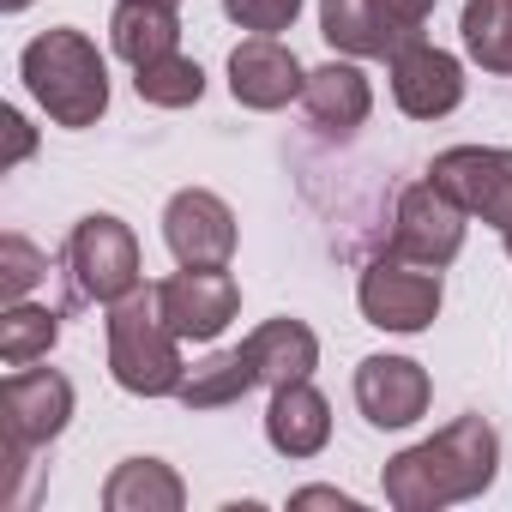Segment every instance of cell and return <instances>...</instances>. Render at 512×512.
I'll use <instances>...</instances> for the list:
<instances>
[{"label":"cell","mask_w":512,"mask_h":512,"mask_svg":"<svg viewBox=\"0 0 512 512\" xmlns=\"http://www.w3.org/2000/svg\"><path fill=\"white\" fill-rule=\"evenodd\" d=\"M464 223H470V211H464L434 175H422V181H410V187L398 193L392 253H398V260H416V266L446 272L458 253H464Z\"/></svg>","instance_id":"7"},{"label":"cell","mask_w":512,"mask_h":512,"mask_svg":"<svg viewBox=\"0 0 512 512\" xmlns=\"http://www.w3.org/2000/svg\"><path fill=\"white\" fill-rule=\"evenodd\" d=\"M506 253H512V229H506Z\"/></svg>","instance_id":"30"},{"label":"cell","mask_w":512,"mask_h":512,"mask_svg":"<svg viewBox=\"0 0 512 512\" xmlns=\"http://www.w3.org/2000/svg\"><path fill=\"white\" fill-rule=\"evenodd\" d=\"M109 374L133 398H175L187 380L181 338L157 308V290H133L109 308Z\"/></svg>","instance_id":"3"},{"label":"cell","mask_w":512,"mask_h":512,"mask_svg":"<svg viewBox=\"0 0 512 512\" xmlns=\"http://www.w3.org/2000/svg\"><path fill=\"white\" fill-rule=\"evenodd\" d=\"M356 302H362V320L368 326L398 332V338H416L440 314V272L434 266H416V260H398V253H380V260H368V272L356 284Z\"/></svg>","instance_id":"6"},{"label":"cell","mask_w":512,"mask_h":512,"mask_svg":"<svg viewBox=\"0 0 512 512\" xmlns=\"http://www.w3.org/2000/svg\"><path fill=\"white\" fill-rule=\"evenodd\" d=\"M223 13H229L241 31H253V37H278V31L296 25L302 0H223Z\"/></svg>","instance_id":"25"},{"label":"cell","mask_w":512,"mask_h":512,"mask_svg":"<svg viewBox=\"0 0 512 512\" xmlns=\"http://www.w3.org/2000/svg\"><path fill=\"white\" fill-rule=\"evenodd\" d=\"M133 91H139V103H151V109H193V103L205 97V73H199V61H187V55L175 49V55H163V61L133 67Z\"/></svg>","instance_id":"23"},{"label":"cell","mask_w":512,"mask_h":512,"mask_svg":"<svg viewBox=\"0 0 512 512\" xmlns=\"http://www.w3.org/2000/svg\"><path fill=\"white\" fill-rule=\"evenodd\" d=\"M157 308L181 344H211L241 314V284L223 266H181L175 278L157 284Z\"/></svg>","instance_id":"8"},{"label":"cell","mask_w":512,"mask_h":512,"mask_svg":"<svg viewBox=\"0 0 512 512\" xmlns=\"http://www.w3.org/2000/svg\"><path fill=\"white\" fill-rule=\"evenodd\" d=\"M241 356L253 368V380L260 386H296V380H314L320 368V338L302 326V320H266V326H253L241 338Z\"/></svg>","instance_id":"15"},{"label":"cell","mask_w":512,"mask_h":512,"mask_svg":"<svg viewBox=\"0 0 512 512\" xmlns=\"http://www.w3.org/2000/svg\"><path fill=\"white\" fill-rule=\"evenodd\" d=\"M67 278H73V296H79V302L115 308V302L133 296L139 278H145L139 235H133L121 217H109V211L79 217L73 235H67Z\"/></svg>","instance_id":"5"},{"label":"cell","mask_w":512,"mask_h":512,"mask_svg":"<svg viewBox=\"0 0 512 512\" xmlns=\"http://www.w3.org/2000/svg\"><path fill=\"white\" fill-rule=\"evenodd\" d=\"M19 73H25V91L37 97V109L55 127H97L103 109H109V67H103L97 43L73 25H55V31L31 37L25 55H19Z\"/></svg>","instance_id":"2"},{"label":"cell","mask_w":512,"mask_h":512,"mask_svg":"<svg viewBox=\"0 0 512 512\" xmlns=\"http://www.w3.org/2000/svg\"><path fill=\"white\" fill-rule=\"evenodd\" d=\"M386 7L398 13V25H404V31H416V37H422V25H428V13H434V0H386Z\"/></svg>","instance_id":"28"},{"label":"cell","mask_w":512,"mask_h":512,"mask_svg":"<svg viewBox=\"0 0 512 512\" xmlns=\"http://www.w3.org/2000/svg\"><path fill=\"white\" fill-rule=\"evenodd\" d=\"M253 386V368H247V356L241 350H217V356H205L199 368H187V380H181V404L187 410H223V404H241Z\"/></svg>","instance_id":"21"},{"label":"cell","mask_w":512,"mask_h":512,"mask_svg":"<svg viewBox=\"0 0 512 512\" xmlns=\"http://www.w3.org/2000/svg\"><path fill=\"white\" fill-rule=\"evenodd\" d=\"M109 43L127 67L163 61L181 49V19H175V0H121L115 19H109Z\"/></svg>","instance_id":"18"},{"label":"cell","mask_w":512,"mask_h":512,"mask_svg":"<svg viewBox=\"0 0 512 512\" xmlns=\"http://www.w3.org/2000/svg\"><path fill=\"white\" fill-rule=\"evenodd\" d=\"M290 506L302 512V506H338V512H356V500L350 494H338V488H296L290 494Z\"/></svg>","instance_id":"27"},{"label":"cell","mask_w":512,"mask_h":512,"mask_svg":"<svg viewBox=\"0 0 512 512\" xmlns=\"http://www.w3.org/2000/svg\"><path fill=\"white\" fill-rule=\"evenodd\" d=\"M500 476V434L488 416H458L446 422L434 440L422 446H404L380 488L398 512H440V506H458V500H476L488 494Z\"/></svg>","instance_id":"1"},{"label":"cell","mask_w":512,"mask_h":512,"mask_svg":"<svg viewBox=\"0 0 512 512\" xmlns=\"http://www.w3.org/2000/svg\"><path fill=\"white\" fill-rule=\"evenodd\" d=\"M43 278H49V253L31 247L25 235H0V296H7V302H25Z\"/></svg>","instance_id":"24"},{"label":"cell","mask_w":512,"mask_h":512,"mask_svg":"<svg viewBox=\"0 0 512 512\" xmlns=\"http://www.w3.org/2000/svg\"><path fill=\"white\" fill-rule=\"evenodd\" d=\"M266 440L284 458H320L326 452V440H332V404L314 392V380H296V386L272 392V404H266Z\"/></svg>","instance_id":"16"},{"label":"cell","mask_w":512,"mask_h":512,"mask_svg":"<svg viewBox=\"0 0 512 512\" xmlns=\"http://www.w3.org/2000/svg\"><path fill=\"white\" fill-rule=\"evenodd\" d=\"M73 422V380L55 368H13L0 386V500H19V470H31V452L61 440V428Z\"/></svg>","instance_id":"4"},{"label":"cell","mask_w":512,"mask_h":512,"mask_svg":"<svg viewBox=\"0 0 512 512\" xmlns=\"http://www.w3.org/2000/svg\"><path fill=\"white\" fill-rule=\"evenodd\" d=\"M61 338V314L43 308V302H7V314H0V362L7 368H31L37 356H49Z\"/></svg>","instance_id":"22"},{"label":"cell","mask_w":512,"mask_h":512,"mask_svg":"<svg viewBox=\"0 0 512 512\" xmlns=\"http://www.w3.org/2000/svg\"><path fill=\"white\" fill-rule=\"evenodd\" d=\"M320 37L350 61H392L404 43H416L386 0H320Z\"/></svg>","instance_id":"14"},{"label":"cell","mask_w":512,"mask_h":512,"mask_svg":"<svg viewBox=\"0 0 512 512\" xmlns=\"http://www.w3.org/2000/svg\"><path fill=\"white\" fill-rule=\"evenodd\" d=\"M386 73H392V103L410 121H440V115H452L464 103V67H458V55H446V49H434L422 37L404 43L386 61Z\"/></svg>","instance_id":"10"},{"label":"cell","mask_w":512,"mask_h":512,"mask_svg":"<svg viewBox=\"0 0 512 512\" xmlns=\"http://www.w3.org/2000/svg\"><path fill=\"white\" fill-rule=\"evenodd\" d=\"M428 175L482 223H494L500 235L512 229V151L500 145H452L428 163Z\"/></svg>","instance_id":"9"},{"label":"cell","mask_w":512,"mask_h":512,"mask_svg":"<svg viewBox=\"0 0 512 512\" xmlns=\"http://www.w3.org/2000/svg\"><path fill=\"white\" fill-rule=\"evenodd\" d=\"M163 241L181 266H229L235 253V211L211 187H181L163 205Z\"/></svg>","instance_id":"11"},{"label":"cell","mask_w":512,"mask_h":512,"mask_svg":"<svg viewBox=\"0 0 512 512\" xmlns=\"http://www.w3.org/2000/svg\"><path fill=\"white\" fill-rule=\"evenodd\" d=\"M175 7H181V0H175Z\"/></svg>","instance_id":"31"},{"label":"cell","mask_w":512,"mask_h":512,"mask_svg":"<svg viewBox=\"0 0 512 512\" xmlns=\"http://www.w3.org/2000/svg\"><path fill=\"white\" fill-rule=\"evenodd\" d=\"M428 368L410 356H362L356 362V404L374 428H410L428 416Z\"/></svg>","instance_id":"12"},{"label":"cell","mask_w":512,"mask_h":512,"mask_svg":"<svg viewBox=\"0 0 512 512\" xmlns=\"http://www.w3.org/2000/svg\"><path fill=\"white\" fill-rule=\"evenodd\" d=\"M187 488L163 458H127L103 482V512H181Z\"/></svg>","instance_id":"19"},{"label":"cell","mask_w":512,"mask_h":512,"mask_svg":"<svg viewBox=\"0 0 512 512\" xmlns=\"http://www.w3.org/2000/svg\"><path fill=\"white\" fill-rule=\"evenodd\" d=\"M302 85H308V73H302L296 49H284L278 37H247V43L229 55V97H235L241 109L272 115V109H284L290 97H302Z\"/></svg>","instance_id":"13"},{"label":"cell","mask_w":512,"mask_h":512,"mask_svg":"<svg viewBox=\"0 0 512 512\" xmlns=\"http://www.w3.org/2000/svg\"><path fill=\"white\" fill-rule=\"evenodd\" d=\"M458 31H464V55L482 73L512 79V0H464Z\"/></svg>","instance_id":"20"},{"label":"cell","mask_w":512,"mask_h":512,"mask_svg":"<svg viewBox=\"0 0 512 512\" xmlns=\"http://www.w3.org/2000/svg\"><path fill=\"white\" fill-rule=\"evenodd\" d=\"M0 127H7V157H0V169H19L31 151H37V133L19 109H0Z\"/></svg>","instance_id":"26"},{"label":"cell","mask_w":512,"mask_h":512,"mask_svg":"<svg viewBox=\"0 0 512 512\" xmlns=\"http://www.w3.org/2000/svg\"><path fill=\"white\" fill-rule=\"evenodd\" d=\"M302 109H308V121L320 133H356L368 121V109H374V85H368V73L356 61H326V67L308 73Z\"/></svg>","instance_id":"17"},{"label":"cell","mask_w":512,"mask_h":512,"mask_svg":"<svg viewBox=\"0 0 512 512\" xmlns=\"http://www.w3.org/2000/svg\"><path fill=\"white\" fill-rule=\"evenodd\" d=\"M0 7H7V13H25V7H31V0H0Z\"/></svg>","instance_id":"29"}]
</instances>
